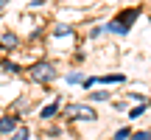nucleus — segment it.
Listing matches in <instances>:
<instances>
[{
	"label": "nucleus",
	"mask_w": 151,
	"mask_h": 140,
	"mask_svg": "<svg viewBox=\"0 0 151 140\" xmlns=\"http://www.w3.org/2000/svg\"><path fill=\"white\" fill-rule=\"evenodd\" d=\"M106 31H112V34H129V28L120 25V22L115 20V22H109V25H106Z\"/></svg>",
	"instance_id": "nucleus-8"
},
{
	"label": "nucleus",
	"mask_w": 151,
	"mask_h": 140,
	"mask_svg": "<svg viewBox=\"0 0 151 140\" xmlns=\"http://www.w3.org/2000/svg\"><path fill=\"white\" fill-rule=\"evenodd\" d=\"M70 115L73 118H84V121H95L98 118V112L90 109L87 104H70Z\"/></svg>",
	"instance_id": "nucleus-2"
},
{
	"label": "nucleus",
	"mask_w": 151,
	"mask_h": 140,
	"mask_svg": "<svg viewBox=\"0 0 151 140\" xmlns=\"http://www.w3.org/2000/svg\"><path fill=\"white\" fill-rule=\"evenodd\" d=\"M129 137H132V129H129V126H120V129L115 132L112 140H129Z\"/></svg>",
	"instance_id": "nucleus-10"
},
{
	"label": "nucleus",
	"mask_w": 151,
	"mask_h": 140,
	"mask_svg": "<svg viewBox=\"0 0 151 140\" xmlns=\"http://www.w3.org/2000/svg\"><path fill=\"white\" fill-rule=\"evenodd\" d=\"M28 76L34 81H53L56 79V65L53 62H37V65L28 67Z\"/></svg>",
	"instance_id": "nucleus-1"
},
{
	"label": "nucleus",
	"mask_w": 151,
	"mask_h": 140,
	"mask_svg": "<svg viewBox=\"0 0 151 140\" xmlns=\"http://www.w3.org/2000/svg\"><path fill=\"white\" fill-rule=\"evenodd\" d=\"M0 65H3V70H6V73H20V65H17V62H0Z\"/></svg>",
	"instance_id": "nucleus-12"
},
{
	"label": "nucleus",
	"mask_w": 151,
	"mask_h": 140,
	"mask_svg": "<svg viewBox=\"0 0 151 140\" xmlns=\"http://www.w3.org/2000/svg\"><path fill=\"white\" fill-rule=\"evenodd\" d=\"M137 14H140V9H126V11H120V14H118V22H120V25H126V28H132V22H134Z\"/></svg>",
	"instance_id": "nucleus-4"
},
{
	"label": "nucleus",
	"mask_w": 151,
	"mask_h": 140,
	"mask_svg": "<svg viewBox=\"0 0 151 140\" xmlns=\"http://www.w3.org/2000/svg\"><path fill=\"white\" fill-rule=\"evenodd\" d=\"M56 112H59V101L53 98V104H45V107H42V112H39V118H45V121H48V118H53Z\"/></svg>",
	"instance_id": "nucleus-6"
},
{
	"label": "nucleus",
	"mask_w": 151,
	"mask_h": 140,
	"mask_svg": "<svg viewBox=\"0 0 151 140\" xmlns=\"http://www.w3.org/2000/svg\"><path fill=\"white\" fill-rule=\"evenodd\" d=\"M67 34H73L70 25H56V28H53V37H67Z\"/></svg>",
	"instance_id": "nucleus-13"
},
{
	"label": "nucleus",
	"mask_w": 151,
	"mask_h": 140,
	"mask_svg": "<svg viewBox=\"0 0 151 140\" xmlns=\"http://www.w3.org/2000/svg\"><path fill=\"white\" fill-rule=\"evenodd\" d=\"M6 3H9V0H0V9H3V6H6Z\"/></svg>",
	"instance_id": "nucleus-18"
},
{
	"label": "nucleus",
	"mask_w": 151,
	"mask_h": 140,
	"mask_svg": "<svg viewBox=\"0 0 151 140\" xmlns=\"http://www.w3.org/2000/svg\"><path fill=\"white\" fill-rule=\"evenodd\" d=\"M132 140H151V132H134Z\"/></svg>",
	"instance_id": "nucleus-16"
},
{
	"label": "nucleus",
	"mask_w": 151,
	"mask_h": 140,
	"mask_svg": "<svg viewBox=\"0 0 151 140\" xmlns=\"http://www.w3.org/2000/svg\"><path fill=\"white\" fill-rule=\"evenodd\" d=\"M126 76L123 73H112V76H98V84H123Z\"/></svg>",
	"instance_id": "nucleus-5"
},
{
	"label": "nucleus",
	"mask_w": 151,
	"mask_h": 140,
	"mask_svg": "<svg viewBox=\"0 0 151 140\" xmlns=\"http://www.w3.org/2000/svg\"><path fill=\"white\" fill-rule=\"evenodd\" d=\"M95 81H98V76H90V79H84V81H81V84H84V90H90V87L95 84Z\"/></svg>",
	"instance_id": "nucleus-17"
},
{
	"label": "nucleus",
	"mask_w": 151,
	"mask_h": 140,
	"mask_svg": "<svg viewBox=\"0 0 151 140\" xmlns=\"http://www.w3.org/2000/svg\"><path fill=\"white\" fill-rule=\"evenodd\" d=\"M143 112H146V104H137V107H132V109H129V118H140Z\"/></svg>",
	"instance_id": "nucleus-15"
},
{
	"label": "nucleus",
	"mask_w": 151,
	"mask_h": 140,
	"mask_svg": "<svg viewBox=\"0 0 151 140\" xmlns=\"http://www.w3.org/2000/svg\"><path fill=\"white\" fill-rule=\"evenodd\" d=\"M11 132H17V118L14 115L0 118V135H11Z\"/></svg>",
	"instance_id": "nucleus-3"
},
{
	"label": "nucleus",
	"mask_w": 151,
	"mask_h": 140,
	"mask_svg": "<svg viewBox=\"0 0 151 140\" xmlns=\"http://www.w3.org/2000/svg\"><path fill=\"white\" fill-rule=\"evenodd\" d=\"M90 101H109V92H106V90H98V92H90Z\"/></svg>",
	"instance_id": "nucleus-11"
},
{
	"label": "nucleus",
	"mask_w": 151,
	"mask_h": 140,
	"mask_svg": "<svg viewBox=\"0 0 151 140\" xmlns=\"http://www.w3.org/2000/svg\"><path fill=\"white\" fill-rule=\"evenodd\" d=\"M65 81H67V84H81L84 79H81V73H78V70H70V73L65 76Z\"/></svg>",
	"instance_id": "nucleus-9"
},
{
	"label": "nucleus",
	"mask_w": 151,
	"mask_h": 140,
	"mask_svg": "<svg viewBox=\"0 0 151 140\" xmlns=\"http://www.w3.org/2000/svg\"><path fill=\"white\" fill-rule=\"evenodd\" d=\"M0 45H3V48H17V45H20V39H17V34H3V37H0Z\"/></svg>",
	"instance_id": "nucleus-7"
},
{
	"label": "nucleus",
	"mask_w": 151,
	"mask_h": 140,
	"mask_svg": "<svg viewBox=\"0 0 151 140\" xmlns=\"http://www.w3.org/2000/svg\"><path fill=\"white\" fill-rule=\"evenodd\" d=\"M28 137H31V129H17L11 135V140H28Z\"/></svg>",
	"instance_id": "nucleus-14"
}]
</instances>
